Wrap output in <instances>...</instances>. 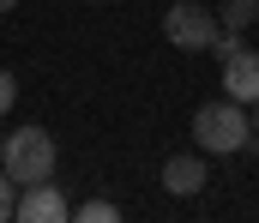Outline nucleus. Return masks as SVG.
I'll use <instances>...</instances> for the list:
<instances>
[{
	"label": "nucleus",
	"mask_w": 259,
	"mask_h": 223,
	"mask_svg": "<svg viewBox=\"0 0 259 223\" xmlns=\"http://www.w3.org/2000/svg\"><path fill=\"white\" fill-rule=\"evenodd\" d=\"M193 145L211 151V157L259 145V139H253V115H247V103H235V97H223V103H199V109H193Z\"/></svg>",
	"instance_id": "1"
},
{
	"label": "nucleus",
	"mask_w": 259,
	"mask_h": 223,
	"mask_svg": "<svg viewBox=\"0 0 259 223\" xmlns=\"http://www.w3.org/2000/svg\"><path fill=\"white\" fill-rule=\"evenodd\" d=\"M55 139H49V127H18V133H6V157H0V169L18 181V187H36V181H55Z\"/></svg>",
	"instance_id": "2"
},
{
	"label": "nucleus",
	"mask_w": 259,
	"mask_h": 223,
	"mask_svg": "<svg viewBox=\"0 0 259 223\" xmlns=\"http://www.w3.org/2000/svg\"><path fill=\"white\" fill-rule=\"evenodd\" d=\"M163 36L175 42V49H211L217 36H223V24H217V12L211 6H199V0H175L169 12H163Z\"/></svg>",
	"instance_id": "3"
},
{
	"label": "nucleus",
	"mask_w": 259,
	"mask_h": 223,
	"mask_svg": "<svg viewBox=\"0 0 259 223\" xmlns=\"http://www.w3.org/2000/svg\"><path fill=\"white\" fill-rule=\"evenodd\" d=\"M66 217H72V205L61 199V187H55V181L24 187V199H18V223H66Z\"/></svg>",
	"instance_id": "4"
},
{
	"label": "nucleus",
	"mask_w": 259,
	"mask_h": 223,
	"mask_svg": "<svg viewBox=\"0 0 259 223\" xmlns=\"http://www.w3.org/2000/svg\"><path fill=\"white\" fill-rule=\"evenodd\" d=\"M223 97L259 103V55H253V49H235V55L223 61Z\"/></svg>",
	"instance_id": "5"
},
{
	"label": "nucleus",
	"mask_w": 259,
	"mask_h": 223,
	"mask_svg": "<svg viewBox=\"0 0 259 223\" xmlns=\"http://www.w3.org/2000/svg\"><path fill=\"white\" fill-rule=\"evenodd\" d=\"M205 181H211V175H205V157H199V151H175V157L163 163V187H169L175 199H193Z\"/></svg>",
	"instance_id": "6"
},
{
	"label": "nucleus",
	"mask_w": 259,
	"mask_h": 223,
	"mask_svg": "<svg viewBox=\"0 0 259 223\" xmlns=\"http://www.w3.org/2000/svg\"><path fill=\"white\" fill-rule=\"evenodd\" d=\"M253 18H259V0H223V6H217V24H223V30H247Z\"/></svg>",
	"instance_id": "7"
},
{
	"label": "nucleus",
	"mask_w": 259,
	"mask_h": 223,
	"mask_svg": "<svg viewBox=\"0 0 259 223\" xmlns=\"http://www.w3.org/2000/svg\"><path fill=\"white\" fill-rule=\"evenodd\" d=\"M72 217H84V223H115V217H121V211H115L109 199H84V205H78Z\"/></svg>",
	"instance_id": "8"
},
{
	"label": "nucleus",
	"mask_w": 259,
	"mask_h": 223,
	"mask_svg": "<svg viewBox=\"0 0 259 223\" xmlns=\"http://www.w3.org/2000/svg\"><path fill=\"white\" fill-rule=\"evenodd\" d=\"M12 187H18V181L0 169V223H6V217H18V199H12Z\"/></svg>",
	"instance_id": "9"
},
{
	"label": "nucleus",
	"mask_w": 259,
	"mask_h": 223,
	"mask_svg": "<svg viewBox=\"0 0 259 223\" xmlns=\"http://www.w3.org/2000/svg\"><path fill=\"white\" fill-rule=\"evenodd\" d=\"M12 103H18V78H12V73H6V67H0V115H6Z\"/></svg>",
	"instance_id": "10"
},
{
	"label": "nucleus",
	"mask_w": 259,
	"mask_h": 223,
	"mask_svg": "<svg viewBox=\"0 0 259 223\" xmlns=\"http://www.w3.org/2000/svg\"><path fill=\"white\" fill-rule=\"evenodd\" d=\"M253 139H259V103H253Z\"/></svg>",
	"instance_id": "11"
},
{
	"label": "nucleus",
	"mask_w": 259,
	"mask_h": 223,
	"mask_svg": "<svg viewBox=\"0 0 259 223\" xmlns=\"http://www.w3.org/2000/svg\"><path fill=\"white\" fill-rule=\"evenodd\" d=\"M12 6H18V0H0V12H12Z\"/></svg>",
	"instance_id": "12"
},
{
	"label": "nucleus",
	"mask_w": 259,
	"mask_h": 223,
	"mask_svg": "<svg viewBox=\"0 0 259 223\" xmlns=\"http://www.w3.org/2000/svg\"><path fill=\"white\" fill-rule=\"evenodd\" d=\"M0 157H6V139H0Z\"/></svg>",
	"instance_id": "13"
}]
</instances>
